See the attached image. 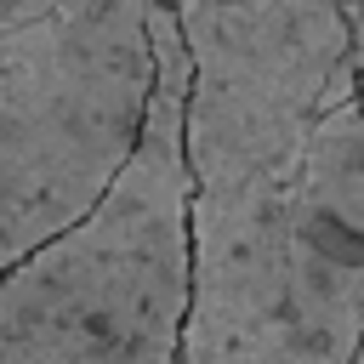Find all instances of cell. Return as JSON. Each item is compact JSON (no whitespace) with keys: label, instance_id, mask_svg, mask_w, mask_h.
<instances>
[{"label":"cell","instance_id":"cell-1","mask_svg":"<svg viewBox=\"0 0 364 364\" xmlns=\"http://www.w3.org/2000/svg\"><path fill=\"white\" fill-rule=\"evenodd\" d=\"M188 267L171 364H358L364 125L318 114L301 165L250 188H188Z\"/></svg>","mask_w":364,"mask_h":364},{"label":"cell","instance_id":"cell-4","mask_svg":"<svg viewBox=\"0 0 364 364\" xmlns=\"http://www.w3.org/2000/svg\"><path fill=\"white\" fill-rule=\"evenodd\" d=\"M188 51V188L279 182L324 108L358 97V11L347 0H159Z\"/></svg>","mask_w":364,"mask_h":364},{"label":"cell","instance_id":"cell-2","mask_svg":"<svg viewBox=\"0 0 364 364\" xmlns=\"http://www.w3.org/2000/svg\"><path fill=\"white\" fill-rule=\"evenodd\" d=\"M148 108L108 193L0 267V364H171L182 318V91L188 51L171 6L148 0Z\"/></svg>","mask_w":364,"mask_h":364},{"label":"cell","instance_id":"cell-3","mask_svg":"<svg viewBox=\"0 0 364 364\" xmlns=\"http://www.w3.org/2000/svg\"><path fill=\"white\" fill-rule=\"evenodd\" d=\"M148 0H0V267L80 222L136 148Z\"/></svg>","mask_w":364,"mask_h":364},{"label":"cell","instance_id":"cell-5","mask_svg":"<svg viewBox=\"0 0 364 364\" xmlns=\"http://www.w3.org/2000/svg\"><path fill=\"white\" fill-rule=\"evenodd\" d=\"M347 6H353V11H358V0H347Z\"/></svg>","mask_w":364,"mask_h":364}]
</instances>
